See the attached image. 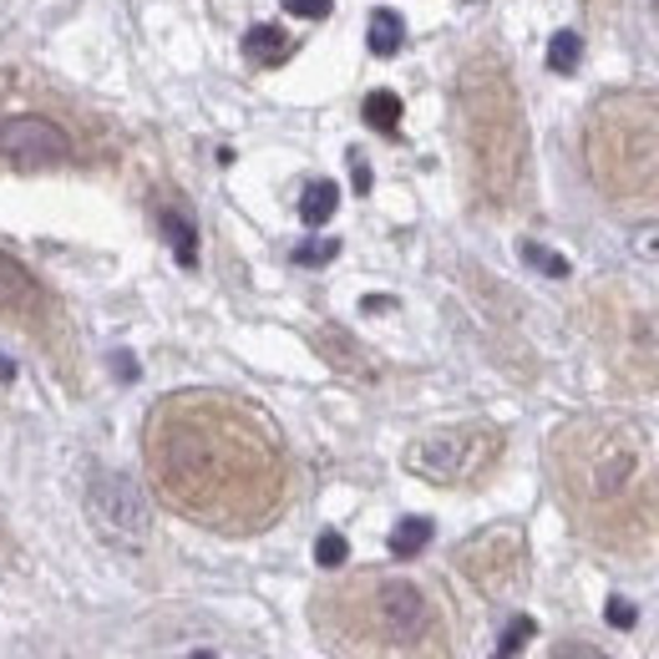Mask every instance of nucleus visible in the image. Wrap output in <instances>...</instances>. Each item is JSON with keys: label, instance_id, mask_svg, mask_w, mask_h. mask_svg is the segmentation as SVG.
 I'll return each mask as SVG.
<instances>
[{"label": "nucleus", "instance_id": "25", "mask_svg": "<svg viewBox=\"0 0 659 659\" xmlns=\"http://www.w3.org/2000/svg\"><path fill=\"white\" fill-rule=\"evenodd\" d=\"M604 614H609L614 629H635V619H639L635 604H629V599H609V609H604Z\"/></svg>", "mask_w": 659, "mask_h": 659}, {"label": "nucleus", "instance_id": "6", "mask_svg": "<svg viewBox=\"0 0 659 659\" xmlns=\"http://www.w3.org/2000/svg\"><path fill=\"white\" fill-rule=\"evenodd\" d=\"M350 604H360L365 624H371V635L381 645H395V649H416L432 639L436 629V609L432 599L421 594L411 578H365L346 594Z\"/></svg>", "mask_w": 659, "mask_h": 659}, {"label": "nucleus", "instance_id": "13", "mask_svg": "<svg viewBox=\"0 0 659 659\" xmlns=\"http://www.w3.org/2000/svg\"><path fill=\"white\" fill-rule=\"evenodd\" d=\"M336 208H340V188H336V183H330V178L305 183V198H300V218H305V224H310V228L330 224Z\"/></svg>", "mask_w": 659, "mask_h": 659}, {"label": "nucleus", "instance_id": "10", "mask_svg": "<svg viewBox=\"0 0 659 659\" xmlns=\"http://www.w3.org/2000/svg\"><path fill=\"white\" fill-rule=\"evenodd\" d=\"M47 315H51V300H47V289H41V279L31 275L16 254L0 249V320L41 330Z\"/></svg>", "mask_w": 659, "mask_h": 659}, {"label": "nucleus", "instance_id": "15", "mask_svg": "<svg viewBox=\"0 0 659 659\" xmlns=\"http://www.w3.org/2000/svg\"><path fill=\"white\" fill-rule=\"evenodd\" d=\"M163 234L173 239V254H178L183 269H193V264H198V234H193V218L178 214V208H168V214H163Z\"/></svg>", "mask_w": 659, "mask_h": 659}, {"label": "nucleus", "instance_id": "12", "mask_svg": "<svg viewBox=\"0 0 659 659\" xmlns=\"http://www.w3.org/2000/svg\"><path fill=\"white\" fill-rule=\"evenodd\" d=\"M244 56H249L254 66H279V61L295 56V41H289L279 25H249V31H244Z\"/></svg>", "mask_w": 659, "mask_h": 659}, {"label": "nucleus", "instance_id": "2", "mask_svg": "<svg viewBox=\"0 0 659 659\" xmlns=\"http://www.w3.org/2000/svg\"><path fill=\"white\" fill-rule=\"evenodd\" d=\"M548 467L558 497L594 543L639 548L659 523V477L649 442L635 421L578 416L548 442Z\"/></svg>", "mask_w": 659, "mask_h": 659}, {"label": "nucleus", "instance_id": "19", "mask_svg": "<svg viewBox=\"0 0 659 659\" xmlns=\"http://www.w3.org/2000/svg\"><path fill=\"white\" fill-rule=\"evenodd\" d=\"M517 254H523L533 269H543L548 279H568V259L564 254H553V249H543V244H533V239H523L517 244Z\"/></svg>", "mask_w": 659, "mask_h": 659}, {"label": "nucleus", "instance_id": "8", "mask_svg": "<svg viewBox=\"0 0 659 659\" xmlns=\"http://www.w3.org/2000/svg\"><path fill=\"white\" fill-rule=\"evenodd\" d=\"M456 568H462L482 594L503 599V594H513L527 574V543H523V533L507 527V523L482 527L477 538H467L462 548H456Z\"/></svg>", "mask_w": 659, "mask_h": 659}, {"label": "nucleus", "instance_id": "9", "mask_svg": "<svg viewBox=\"0 0 659 659\" xmlns=\"http://www.w3.org/2000/svg\"><path fill=\"white\" fill-rule=\"evenodd\" d=\"M0 157L16 163V168H51V163H66V157H72V137L51 117L21 112V117L0 122Z\"/></svg>", "mask_w": 659, "mask_h": 659}, {"label": "nucleus", "instance_id": "14", "mask_svg": "<svg viewBox=\"0 0 659 659\" xmlns=\"http://www.w3.org/2000/svg\"><path fill=\"white\" fill-rule=\"evenodd\" d=\"M401 41H406V25H401V16H395V11H375L371 16V31H365V47H371V56H395V51H401Z\"/></svg>", "mask_w": 659, "mask_h": 659}, {"label": "nucleus", "instance_id": "5", "mask_svg": "<svg viewBox=\"0 0 659 659\" xmlns=\"http://www.w3.org/2000/svg\"><path fill=\"white\" fill-rule=\"evenodd\" d=\"M497 456H503V432L487 421H467V426H442V432L416 436L406 446V472L442 482V487H462V482H477Z\"/></svg>", "mask_w": 659, "mask_h": 659}, {"label": "nucleus", "instance_id": "20", "mask_svg": "<svg viewBox=\"0 0 659 659\" xmlns=\"http://www.w3.org/2000/svg\"><path fill=\"white\" fill-rule=\"evenodd\" d=\"M533 635H538V624L527 619V614H517V619L503 629V645H497V655H492V659H517V649H523Z\"/></svg>", "mask_w": 659, "mask_h": 659}, {"label": "nucleus", "instance_id": "16", "mask_svg": "<svg viewBox=\"0 0 659 659\" xmlns=\"http://www.w3.org/2000/svg\"><path fill=\"white\" fill-rule=\"evenodd\" d=\"M426 543H432V517H401V523H395V533H391L395 558H416Z\"/></svg>", "mask_w": 659, "mask_h": 659}, {"label": "nucleus", "instance_id": "26", "mask_svg": "<svg viewBox=\"0 0 659 659\" xmlns=\"http://www.w3.org/2000/svg\"><path fill=\"white\" fill-rule=\"evenodd\" d=\"M112 371H117V381H137V360H132L127 350H117V356H112Z\"/></svg>", "mask_w": 659, "mask_h": 659}, {"label": "nucleus", "instance_id": "4", "mask_svg": "<svg viewBox=\"0 0 659 659\" xmlns=\"http://www.w3.org/2000/svg\"><path fill=\"white\" fill-rule=\"evenodd\" d=\"M584 163L614 208L659 214V92H609L588 107Z\"/></svg>", "mask_w": 659, "mask_h": 659}, {"label": "nucleus", "instance_id": "30", "mask_svg": "<svg viewBox=\"0 0 659 659\" xmlns=\"http://www.w3.org/2000/svg\"><path fill=\"white\" fill-rule=\"evenodd\" d=\"M193 659H214V655H193Z\"/></svg>", "mask_w": 659, "mask_h": 659}, {"label": "nucleus", "instance_id": "17", "mask_svg": "<svg viewBox=\"0 0 659 659\" xmlns=\"http://www.w3.org/2000/svg\"><path fill=\"white\" fill-rule=\"evenodd\" d=\"M360 117H365V127H375V132H395L401 127V96L395 92H371L365 96V107H360Z\"/></svg>", "mask_w": 659, "mask_h": 659}, {"label": "nucleus", "instance_id": "28", "mask_svg": "<svg viewBox=\"0 0 659 659\" xmlns=\"http://www.w3.org/2000/svg\"><path fill=\"white\" fill-rule=\"evenodd\" d=\"M356 193H371V168L356 157Z\"/></svg>", "mask_w": 659, "mask_h": 659}, {"label": "nucleus", "instance_id": "7", "mask_svg": "<svg viewBox=\"0 0 659 659\" xmlns=\"http://www.w3.org/2000/svg\"><path fill=\"white\" fill-rule=\"evenodd\" d=\"M86 517L102 538H112L117 548H143L153 538V513H147L143 487L117 467H96L86 482Z\"/></svg>", "mask_w": 659, "mask_h": 659}, {"label": "nucleus", "instance_id": "22", "mask_svg": "<svg viewBox=\"0 0 659 659\" xmlns=\"http://www.w3.org/2000/svg\"><path fill=\"white\" fill-rule=\"evenodd\" d=\"M336 254H340V239H315V244H300V249H295V264L315 269V264H330Z\"/></svg>", "mask_w": 659, "mask_h": 659}, {"label": "nucleus", "instance_id": "27", "mask_svg": "<svg viewBox=\"0 0 659 659\" xmlns=\"http://www.w3.org/2000/svg\"><path fill=\"white\" fill-rule=\"evenodd\" d=\"M584 6H588V16H594V21H609V16L619 11L624 0H584Z\"/></svg>", "mask_w": 659, "mask_h": 659}, {"label": "nucleus", "instance_id": "11", "mask_svg": "<svg viewBox=\"0 0 659 659\" xmlns=\"http://www.w3.org/2000/svg\"><path fill=\"white\" fill-rule=\"evenodd\" d=\"M315 346H320V356L330 360L336 371L356 375V381H375V375H381V365H375V360L346 336V330H336V325H325L320 336H315Z\"/></svg>", "mask_w": 659, "mask_h": 659}, {"label": "nucleus", "instance_id": "3", "mask_svg": "<svg viewBox=\"0 0 659 659\" xmlns=\"http://www.w3.org/2000/svg\"><path fill=\"white\" fill-rule=\"evenodd\" d=\"M456 132L477 198L513 208L527 188V122L513 72L492 47L472 51L456 72Z\"/></svg>", "mask_w": 659, "mask_h": 659}, {"label": "nucleus", "instance_id": "24", "mask_svg": "<svg viewBox=\"0 0 659 659\" xmlns=\"http://www.w3.org/2000/svg\"><path fill=\"white\" fill-rule=\"evenodd\" d=\"M553 659H609V655L594 645H578V639H564V645H553Z\"/></svg>", "mask_w": 659, "mask_h": 659}, {"label": "nucleus", "instance_id": "1", "mask_svg": "<svg viewBox=\"0 0 659 659\" xmlns=\"http://www.w3.org/2000/svg\"><path fill=\"white\" fill-rule=\"evenodd\" d=\"M147 467L173 513L214 533H254L285 503V446L234 395H168L147 421Z\"/></svg>", "mask_w": 659, "mask_h": 659}, {"label": "nucleus", "instance_id": "18", "mask_svg": "<svg viewBox=\"0 0 659 659\" xmlns=\"http://www.w3.org/2000/svg\"><path fill=\"white\" fill-rule=\"evenodd\" d=\"M578 56H584V41H578V31H558V37L548 41V66L558 76L578 72Z\"/></svg>", "mask_w": 659, "mask_h": 659}, {"label": "nucleus", "instance_id": "21", "mask_svg": "<svg viewBox=\"0 0 659 659\" xmlns=\"http://www.w3.org/2000/svg\"><path fill=\"white\" fill-rule=\"evenodd\" d=\"M350 558V543L340 538V533H320V543H315V564L320 568H340Z\"/></svg>", "mask_w": 659, "mask_h": 659}, {"label": "nucleus", "instance_id": "29", "mask_svg": "<svg viewBox=\"0 0 659 659\" xmlns=\"http://www.w3.org/2000/svg\"><path fill=\"white\" fill-rule=\"evenodd\" d=\"M649 11H655V16H659V0H649Z\"/></svg>", "mask_w": 659, "mask_h": 659}, {"label": "nucleus", "instance_id": "23", "mask_svg": "<svg viewBox=\"0 0 659 659\" xmlns=\"http://www.w3.org/2000/svg\"><path fill=\"white\" fill-rule=\"evenodd\" d=\"M295 21H325L330 16V0H279Z\"/></svg>", "mask_w": 659, "mask_h": 659}]
</instances>
